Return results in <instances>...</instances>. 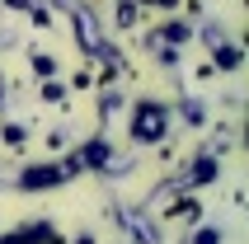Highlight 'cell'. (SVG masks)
Here are the masks:
<instances>
[{"instance_id": "6", "label": "cell", "mask_w": 249, "mask_h": 244, "mask_svg": "<svg viewBox=\"0 0 249 244\" xmlns=\"http://www.w3.org/2000/svg\"><path fill=\"white\" fill-rule=\"evenodd\" d=\"M38 104H47V108H56V113H71L75 104H71V89L61 80H42L38 85Z\"/></svg>"}, {"instance_id": "9", "label": "cell", "mask_w": 249, "mask_h": 244, "mask_svg": "<svg viewBox=\"0 0 249 244\" xmlns=\"http://www.w3.org/2000/svg\"><path fill=\"white\" fill-rule=\"evenodd\" d=\"M113 24H118V28H137V24H141V5H137V0H118Z\"/></svg>"}, {"instance_id": "8", "label": "cell", "mask_w": 249, "mask_h": 244, "mask_svg": "<svg viewBox=\"0 0 249 244\" xmlns=\"http://www.w3.org/2000/svg\"><path fill=\"white\" fill-rule=\"evenodd\" d=\"M28 56H33L28 66H33V75H38V80H56V70H61V61H56L52 52H28Z\"/></svg>"}, {"instance_id": "12", "label": "cell", "mask_w": 249, "mask_h": 244, "mask_svg": "<svg viewBox=\"0 0 249 244\" xmlns=\"http://www.w3.org/2000/svg\"><path fill=\"white\" fill-rule=\"evenodd\" d=\"M202 118H207L202 104H197V99H183V122H188V127H202Z\"/></svg>"}, {"instance_id": "3", "label": "cell", "mask_w": 249, "mask_h": 244, "mask_svg": "<svg viewBox=\"0 0 249 244\" xmlns=\"http://www.w3.org/2000/svg\"><path fill=\"white\" fill-rule=\"evenodd\" d=\"M221 178V160H216V150H197L193 160L183 164V174L174 178V188H183V192H197V188H212Z\"/></svg>"}, {"instance_id": "1", "label": "cell", "mask_w": 249, "mask_h": 244, "mask_svg": "<svg viewBox=\"0 0 249 244\" xmlns=\"http://www.w3.org/2000/svg\"><path fill=\"white\" fill-rule=\"evenodd\" d=\"M174 127V113H169L165 99H132V108H127V136L137 141V146H160Z\"/></svg>"}, {"instance_id": "11", "label": "cell", "mask_w": 249, "mask_h": 244, "mask_svg": "<svg viewBox=\"0 0 249 244\" xmlns=\"http://www.w3.org/2000/svg\"><path fill=\"white\" fill-rule=\"evenodd\" d=\"M221 240H226V235H221V226H197L188 244H221Z\"/></svg>"}, {"instance_id": "14", "label": "cell", "mask_w": 249, "mask_h": 244, "mask_svg": "<svg viewBox=\"0 0 249 244\" xmlns=\"http://www.w3.org/2000/svg\"><path fill=\"white\" fill-rule=\"evenodd\" d=\"M137 5H151V10H174L179 0H137Z\"/></svg>"}, {"instance_id": "4", "label": "cell", "mask_w": 249, "mask_h": 244, "mask_svg": "<svg viewBox=\"0 0 249 244\" xmlns=\"http://www.w3.org/2000/svg\"><path fill=\"white\" fill-rule=\"evenodd\" d=\"M202 221V197L197 192H179L169 207H160V226H193Z\"/></svg>"}, {"instance_id": "7", "label": "cell", "mask_w": 249, "mask_h": 244, "mask_svg": "<svg viewBox=\"0 0 249 244\" xmlns=\"http://www.w3.org/2000/svg\"><path fill=\"white\" fill-rule=\"evenodd\" d=\"M212 66H216V70H240V66H245V52H240L235 42H221V47H216V61H212Z\"/></svg>"}, {"instance_id": "10", "label": "cell", "mask_w": 249, "mask_h": 244, "mask_svg": "<svg viewBox=\"0 0 249 244\" xmlns=\"http://www.w3.org/2000/svg\"><path fill=\"white\" fill-rule=\"evenodd\" d=\"M42 150L56 160V155L66 150V127H52V132H42Z\"/></svg>"}, {"instance_id": "5", "label": "cell", "mask_w": 249, "mask_h": 244, "mask_svg": "<svg viewBox=\"0 0 249 244\" xmlns=\"http://www.w3.org/2000/svg\"><path fill=\"white\" fill-rule=\"evenodd\" d=\"M28 141H33V127H28V122H14V118L0 122V150H10V155H24Z\"/></svg>"}, {"instance_id": "2", "label": "cell", "mask_w": 249, "mask_h": 244, "mask_svg": "<svg viewBox=\"0 0 249 244\" xmlns=\"http://www.w3.org/2000/svg\"><path fill=\"white\" fill-rule=\"evenodd\" d=\"M61 183H71V169L61 160L24 164V169L14 174V188H19V192H47V188H61Z\"/></svg>"}, {"instance_id": "13", "label": "cell", "mask_w": 249, "mask_h": 244, "mask_svg": "<svg viewBox=\"0 0 249 244\" xmlns=\"http://www.w3.org/2000/svg\"><path fill=\"white\" fill-rule=\"evenodd\" d=\"M66 244H99V230H80V235H71Z\"/></svg>"}]
</instances>
